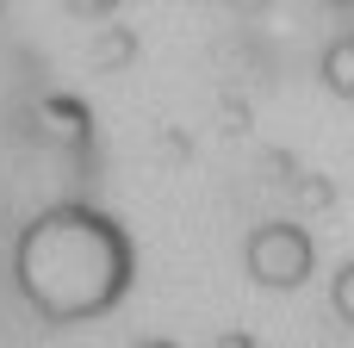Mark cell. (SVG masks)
I'll return each mask as SVG.
<instances>
[{
    "label": "cell",
    "instance_id": "cell-5",
    "mask_svg": "<svg viewBox=\"0 0 354 348\" xmlns=\"http://www.w3.org/2000/svg\"><path fill=\"white\" fill-rule=\"evenodd\" d=\"M143 348H168V342H143Z\"/></svg>",
    "mask_w": 354,
    "mask_h": 348
},
{
    "label": "cell",
    "instance_id": "cell-6",
    "mask_svg": "<svg viewBox=\"0 0 354 348\" xmlns=\"http://www.w3.org/2000/svg\"><path fill=\"white\" fill-rule=\"evenodd\" d=\"M336 6H354V0H336Z\"/></svg>",
    "mask_w": 354,
    "mask_h": 348
},
{
    "label": "cell",
    "instance_id": "cell-4",
    "mask_svg": "<svg viewBox=\"0 0 354 348\" xmlns=\"http://www.w3.org/2000/svg\"><path fill=\"white\" fill-rule=\"evenodd\" d=\"M68 6H75V12H106L112 0H68Z\"/></svg>",
    "mask_w": 354,
    "mask_h": 348
},
{
    "label": "cell",
    "instance_id": "cell-2",
    "mask_svg": "<svg viewBox=\"0 0 354 348\" xmlns=\"http://www.w3.org/2000/svg\"><path fill=\"white\" fill-rule=\"evenodd\" d=\"M311 268H317V249H311V237H305L299 224H261V230L249 237V274H255L261 286L292 293V286L311 280Z\"/></svg>",
    "mask_w": 354,
    "mask_h": 348
},
{
    "label": "cell",
    "instance_id": "cell-3",
    "mask_svg": "<svg viewBox=\"0 0 354 348\" xmlns=\"http://www.w3.org/2000/svg\"><path fill=\"white\" fill-rule=\"evenodd\" d=\"M330 305H336L342 324H354V262H342V274H336V286H330Z\"/></svg>",
    "mask_w": 354,
    "mask_h": 348
},
{
    "label": "cell",
    "instance_id": "cell-1",
    "mask_svg": "<svg viewBox=\"0 0 354 348\" xmlns=\"http://www.w3.org/2000/svg\"><path fill=\"white\" fill-rule=\"evenodd\" d=\"M19 280L50 318H93L106 311L131 280L124 237L93 212H50L19 243Z\"/></svg>",
    "mask_w": 354,
    "mask_h": 348
}]
</instances>
